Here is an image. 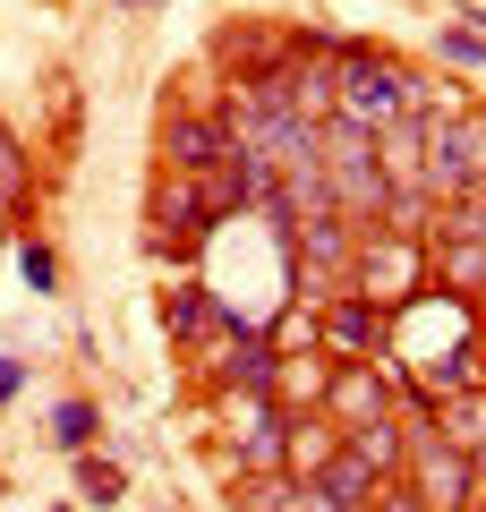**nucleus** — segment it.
I'll use <instances>...</instances> for the list:
<instances>
[{"instance_id":"nucleus-23","label":"nucleus","mask_w":486,"mask_h":512,"mask_svg":"<svg viewBox=\"0 0 486 512\" xmlns=\"http://www.w3.org/2000/svg\"><path fill=\"white\" fill-rule=\"evenodd\" d=\"M478 512H486V495H478Z\"/></svg>"},{"instance_id":"nucleus-22","label":"nucleus","mask_w":486,"mask_h":512,"mask_svg":"<svg viewBox=\"0 0 486 512\" xmlns=\"http://www.w3.org/2000/svg\"><path fill=\"white\" fill-rule=\"evenodd\" d=\"M359 512H376V504H359Z\"/></svg>"},{"instance_id":"nucleus-16","label":"nucleus","mask_w":486,"mask_h":512,"mask_svg":"<svg viewBox=\"0 0 486 512\" xmlns=\"http://www.w3.org/2000/svg\"><path fill=\"white\" fill-rule=\"evenodd\" d=\"M282 512H342V504H333V495H324V487H299V478H290V495H282Z\"/></svg>"},{"instance_id":"nucleus-12","label":"nucleus","mask_w":486,"mask_h":512,"mask_svg":"<svg viewBox=\"0 0 486 512\" xmlns=\"http://www.w3.org/2000/svg\"><path fill=\"white\" fill-rule=\"evenodd\" d=\"M120 495H128V470H120V461L77 453V504H94V512H103V504H120Z\"/></svg>"},{"instance_id":"nucleus-14","label":"nucleus","mask_w":486,"mask_h":512,"mask_svg":"<svg viewBox=\"0 0 486 512\" xmlns=\"http://www.w3.org/2000/svg\"><path fill=\"white\" fill-rule=\"evenodd\" d=\"M26 188H35V180H26V154H18V137L0 128V222L26 205Z\"/></svg>"},{"instance_id":"nucleus-5","label":"nucleus","mask_w":486,"mask_h":512,"mask_svg":"<svg viewBox=\"0 0 486 512\" xmlns=\"http://www.w3.org/2000/svg\"><path fill=\"white\" fill-rule=\"evenodd\" d=\"M350 291L376 299L384 316L410 308V299H427V239H401V231H359V265H350Z\"/></svg>"},{"instance_id":"nucleus-7","label":"nucleus","mask_w":486,"mask_h":512,"mask_svg":"<svg viewBox=\"0 0 486 512\" xmlns=\"http://www.w3.org/2000/svg\"><path fill=\"white\" fill-rule=\"evenodd\" d=\"M290 419H299V410H282V402H248L239 436H222V470H239V478H290Z\"/></svg>"},{"instance_id":"nucleus-24","label":"nucleus","mask_w":486,"mask_h":512,"mask_svg":"<svg viewBox=\"0 0 486 512\" xmlns=\"http://www.w3.org/2000/svg\"><path fill=\"white\" fill-rule=\"evenodd\" d=\"M60 512H69V504H60Z\"/></svg>"},{"instance_id":"nucleus-2","label":"nucleus","mask_w":486,"mask_h":512,"mask_svg":"<svg viewBox=\"0 0 486 512\" xmlns=\"http://www.w3.org/2000/svg\"><path fill=\"white\" fill-rule=\"evenodd\" d=\"M401 487L418 495L427 512H478V470H469L461 444H444L427 419H410V444H401Z\"/></svg>"},{"instance_id":"nucleus-4","label":"nucleus","mask_w":486,"mask_h":512,"mask_svg":"<svg viewBox=\"0 0 486 512\" xmlns=\"http://www.w3.org/2000/svg\"><path fill=\"white\" fill-rule=\"evenodd\" d=\"M214 231H222V222L205 214V188L180 180V171H154V197H145V256L188 265V256H205Z\"/></svg>"},{"instance_id":"nucleus-20","label":"nucleus","mask_w":486,"mask_h":512,"mask_svg":"<svg viewBox=\"0 0 486 512\" xmlns=\"http://www.w3.org/2000/svg\"><path fill=\"white\" fill-rule=\"evenodd\" d=\"M0 248H9V222H0Z\"/></svg>"},{"instance_id":"nucleus-6","label":"nucleus","mask_w":486,"mask_h":512,"mask_svg":"<svg viewBox=\"0 0 486 512\" xmlns=\"http://www.w3.org/2000/svg\"><path fill=\"white\" fill-rule=\"evenodd\" d=\"M316 419L333 427V436H367V427H393V376H384L376 359H333L316 384Z\"/></svg>"},{"instance_id":"nucleus-17","label":"nucleus","mask_w":486,"mask_h":512,"mask_svg":"<svg viewBox=\"0 0 486 512\" xmlns=\"http://www.w3.org/2000/svg\"><path fill=\"white\" fill-rule=\"evenodd\" d=\"M18 393H26V359H18V350H0V410L18 402Z\"/></svg>"},{"instance_id":"nucleus-21","label":"nucleus","mask_w":486,"mask_h":512,"mask_svg":"<svg viewBox=\"0 0 486 512\" xmlns=\"http://www.w3.org/2000/svg\"><path fill=\"white\" fill-rule=\"evenodd\" d=\"M0 495H9V470H0Z\"/></svg>"},{"instance_id":"nucleus-13","label":"nucleus","mask_w":486,"mask_h":512,"mask_svg":"<svg viewBox=\"0 0 486 512\" xmlns=\"http://www.w3.org/2000/svg\"><path fill=\"white\" fill-rule=\"evenodd\" d=\"M18 282L35 299H60V248L52 239H18Z\"/></svg>"},{"instance_id":"nucleus-10","label":"nucleus","mask_w":486,"mask_h":512,"mask_svg":"<svg viewBox=\"0 0 486 512\" xmlns=\"http://www.w3.org/2000/svg\"><path fill=\"white\" fill-rule=\"evenodd\" d=\"M43 436H52V453H94V444H103V410L86 402V393H69V402H52V427H43Z\"/></svg>"},{"instance_id":"nucleus-8","label":"nucleus","mask_w":486,"mask_h":512,"mask_svg":"<svg viewBox=\"0 0 486 512\" xmlns=\"http://www.w3.org/2000/svg\"><path fill=\"white\" fill-rule=\"evenodd\" d=\"M384 333H393V316H384L376 299H359V291H342V299L316 308V342L333 350V359H376Z\"/></svg>"},{"instance_id":"nucleus-19","label":"nucleus","mask_w":486,"mask_h":512,"mask_svg":"<svg viewBox=\"0 0 486 512\" xmlns=\"http://www.w3.org/2000/svg\"><path fill=\"white\" fill-rule=\"evenodd\" d=\"M111 9H128V18H145V9H171V0H111Z\"/></svg>"},{"instance_id":"nucleus-3","label":"nucleus","mask_w":486,"mask_h":512,"mask_svg":"<svg viewBox=\"0 0 486 512\" xmlns=\"http://www.w3.org/2000/svg\"><path fill=\"white\" fill-rule=\"evenodd\" d=\"M231 154V120L222 103H197V94H171L154 128V171H180V180H205V171Z\"/></svg>"},{"instance_id":"nucleus-1","label":"nucleus","mask_w":486,"mask_h":512,"mask_svg":"<svg viewBox=\"0 0 486 512\" xmlns=\"http://www.w3.org/2000/svg\"><path fill=\"white\" fill-rule=\"evenodd\" d=\"M418 94H427V86H418L393 52H376V43H333V111H342V120L393 128Z\"/></svg>"},{"instance_id":"nucleus-15","label":"nucleus","mask_w":486,"mask_h":512,"mask_svg":"<svg viewBox=\"0 0 486 512\" xmlns=\"http://www.w3.org/2000/svg\"><path fill=\"white\" fill-rule=\"evenodd\" d=\"M435 52H444L452 69H478V60H486V35H478V26L461 18V26H444V35H435Z\"/></svg>"},{"instance_id":"nucleus-18","label":"nucleus","mask_w":486,"mask_h":512,"mask_svg":"<svg viewBox=\"0 0 486 512\" xmlns=\"http://www.w3.org/2000/svg\"><path fill=\"white\" fill-rule=\"evenodd\" d=\"M376 512H427V504H418V495L393 478V487H376Z\"/></svg>"},{"instance_id":"nucleus-11","label":"nucleus","mask_w":486,"mask_h":512,"mask_svg":"<svg viewBox=\"0 0 486 512\" xmlns=\"http://www.w3.org/2000/svg\"><path fill=\"white\" fill-rule=\"evenodd\" d=\"M333 444H342V436H333L324 419H290V478L307 487V478H316L324 461H333Z\"/></svg>"},{"instance_id":"nucleus-9","label":"nucleus","mask_w":486,"mask_h":512,"mask_svg":"<svg viewBox=\"0 0 486 512\" xmlns=\"http://www.w3.org/2000/svg\"><path fill=\"white\" fill-rule=\"evenodd\" d=\"M307 487H324V495H333L342 512H359V504H376V487H393V478H384L376 461L359 453V444H333V461H324V470L307 478Z\"/></svg>"}]
</instances>
